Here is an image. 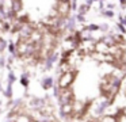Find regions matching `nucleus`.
I'll return each instance as SVG.
<instances>
[{
	"mask_svg": "<svg viewBox=\"0 0 126 122\" xmlns=\"http://www.w3.org/2000/svg\"><path fill=\"white\" fill-rule=\"evenodd\" d=\"M100 1H106V0H100Z\"/></svg>",
	"mask_w": 126,
	"mask_h": 122,
	"instance_id": "25",
	"label": "nucleus"
},
{
	"mask_svg": "<svg viewBox=\"0 0 126 122\" xmlns=\"http://www.w3.org/2000/svg\"><path fill=\"white\" fill-rule=\"evenodd\" d=\"M4 64H6L4 58H0V67H4Z\"/></svg>",
	"mask_w": 126,
	"mask_h": 122,
	"instance_id": "21",
	"label": "nucleus"
},
{
	"mask_svg": "<svg viewBox=\"0 0 126 122\" xmlns=\"http://www.w3.org/2000/svg\"><path fill=\"white\" fill-rule=\"evenodd\" d=\"M100 41H103L106 45H109V46H113L115 45V41H114V37H113V34H107V35H103Z\"/></svg>",
	"mask_w": 126,
	"mask_h": 122,
	"instance_id": "6",
	"label": "nucleus"
},
{
	"mask_svg": "<svg viewBox=\"0 0 126 122\" xmlns=\"http://www.w3.org/2000/svg\"><path fill=\"white\" fill-rule=\"evenodd\" d=\"M102 15L106 18H113L114 16V11H111L109 8H106V10H102Z\"/></svg>",
	"mask_w": 126,
	"mask_h": 122,
	"instance_id": "9",
	"label": "nucleus"
},
{
	"mask_svg": "<svg viewBox=\"0 0 126 122\" xmlns=\"http://www.w3.org/2000/svg\"><path fill=\"white\" fill-rule=\"evenodd\" d=\"M14 73H10V79H8V80H10V83H12V81H14Z\"/></svg>",
	"mask_w": 126,
	"mask_h": 122,
	"instance_id": "20",
	"label": "nucleus"
},
{
	"mask_svg": "<svg viewBox=\"0 0 126 122\" xmlns=\"http://www.w3.org/2000/svg\"><path fill=\"white\" fill-rule=\"evenodd\" d=\"M34 30H35L34 24H31V23H26V24H24V26L20 28V31L18 33V34H19V38H20V39L31 38V35H33Z\"/></svg>",
	"mask_w": 126,
	"mask_h": 122,
	"instance_id": "2",
	"label": "nucleus"
},
{
	"mask_svg": "<svg viewBox=\"0 0 126 122\" xmlns=\"http://www.w3.org/2000/svg\"><path fill=\"white\" fill-rule=\"evenodd\" d=\"M57 14H58V16H62V18H68L69 16V14H71V10H72V6H71V1H60V0H57L54 3V6H53Z\"/></svg>",
	"mask_w": 126,
	"mask_h": 122,
	"instance_id": "1",
	"label": "nucleus"
},
{
	"mask_svg": "<svg viewBox=\"0 0 126 122\" xmlns=\"http://www.w3.org/2000/svg\"><path fill=\"white\" fill-rule=\"evenodd\" d=\"M107 8H109V10H113V8H114V3H109V4H107Z\"/></svg>",
	"mask_w": 126,
	"mask_h": 122,
	"instance_id": "19",
	"label": "nucleus"
},
{
	"mask_svg": "<svg viewBox=\"0 0 126 122\" xmlns=\"http://www.w3.org/2000/svg\"><path fill=\"white\" fill-rule=\"evenodd\" d=\"M88 8H89V6H88L87 3H85V4H80L79 8H77V14H80V15H85L87 11H88Z\"/></svg>",
	"mask_w": 126,
	"mask_h": 122,
	"instance_id": "7",
	"label": "nucleus"
},
{
	"mask_svg": "<svg viewBox=\"0 0 126 122\" xmlns=\"http://www.w3.org/2000/svg\"><path fill=\"white\" fill-rule=\"evenodd\" d=\"M72 80H73V75H72L71 72L64 73L60 77V80H58V87H61V88H68V85L72 83Z\"/></svg>",
	"mask_w": 126,
	"mask_h": 122,
	"instance_id": "3",
	"label": "nucleus"
},
{
	"mask_svg": "<svg viewBox=\"0 0 126 122\" xmlns=\"http://www.w3.org/2000/svg\"><path fill=\"white\" fill-rule=\"evenodd\" d=\"M117 27H118V30H119V34H126V27H125V24H122V23H118V24H117Z\"/></svg>",
	"mask_w": 126,
	"mask_h": 122,
	"instance_id": "11",
	"label": "nucleus"
},
{
	"mask_svg": "<svg viewBox=\"0 0 126 122\" xmlns=\"http://www.w3.org/2000/svg\"><path fill=\"white\" fill-rule=\"evenodd\" d=\"M27 83H28L27 77H22V84H23V85H27Z\"/></svg>",
	"mask_w": 126,
	"mask_h": 122,
	"instance_id": "18",
	"label": "nucleus"
},
{
	"mask_svg": "<svg viewBox=\"0 0 126 122\" xmlns=\"http://www.w3.org/2000/svg\"><path fill=\"white\" fill-rule=\"evenodd\" d=\"M119 23H122V24H125V26H126V16L119 15Z\"/></svg>",
	"mask_w": 126,
	"mask_h": 122,
	"instance_id": "17",
	"label": "nucleus"
},
{
	"mask_svg": "<svg viewBox=\"0 0 126 122\" xmlns=\"http://www.w3.org/2000/svg\"><path fill=\"white\" fill-rule=\"evenodd\" d=\"M109 28H110L109 24H107V23H103V24L100 26V31H102V33H106V31H109Z\"/></svg>",
	"mask_w": 126,
	"mask_h": 122,
	"instance_id": "13",
	"label": "nucleus"
},
{
	"mask_svg": "<svg viewBox=\"0 0 126 122\" xmlns=\"http://www.w3.org/2000/svg\"><path fill=\"white\" fill-rule=\"evenodd\" d=\"M93 1H100V0H93Z\"/></svg>",
	"mask_w": 126,
	"mask_h": 122,
	"instance_id": "24",
	"label": "nucleus"
},
{
	"mask_svg": "<svg viewBox=\"0 0 126 122\" xmlns=\"http://www.w3.org/2000/svg\"><path fill=\"white\" fill-rule=\"evenodd\" d=\"M109 49H110V46L106 45L103 41H98V42H96V49H95V52L102 53V54H106V53H109Z\"/></svg>",
	"mask_w": 126,
	"mask_h": 122,
	"instance_id": "4",
	"label": "nucleus"
},
{
	"mask_svg": "<svg viewBox=\"0 0 126 122\" xmlns=\"http://www.w3.org/2000/svg\"><path fill=\"white\" fill-rule=\"evenodd\" d=\"M8 49H10V52H11L12 54H14V53L16 52V46H15L14 44H10V45H8Z\"/></svg>",
	"mask_w": 126,
	"mask_h": 122,
	"instance_id": "14",
	"label": "nucleus"
},
{
	"mask_svg": "<svg viewBox=\"0 0 126 122\" xmlns=\"http://www.w3.org/2000/svg\"><path fill=\"white\" fill-rule=\"evenodd\" d=\"M71 6H72V10H76V8H79L77 7V0H71Z\"/></svg>",
	"mask_w": 126,
	"mask_h": 122,
	"instance_id": "16",
	"label": "nucleus"
},
{
	"mask_svg": "<svg viewBox=\"0 0 126 122\" xmlns=\"http://www.w3.org/2000/svg\"><path fill=\"white\" fill-rule=\"evenodd\" d=\"M6 48H7V42L3 38H0V52H3Z\"/></svg>",
	"mask_w": 126,
	"mask_h": 122,
	"instance_id": "12",
	"label": "nucleus"
},
{
	"mask_svg": "<svg viewBox=\"0 0 126 122\" xmlns=\"http://www.w3.org/2000/svg\"><path fill=\"white\" fill-rule=\"evenodd\" d=\"M92 33H95V31H100V26H98V24H95V23H91V24H88L87 26Z\"/></svg>",
	"mask_w": 126,
	"mask_h": 122,
	"instance_id": "10",
	"label": "nucleus"
},
{
	"mask_svg": "<svg viewBox=\"0 0 126 122\" xmlns=\"http://www.w3.org/2000/svg\"><path fill=\"white\" fill-rule=\"evenodd\" d=\"M42 85H44V88H50V87H53V79H52V77L44 79V81H42Z\"/></svg>",
	"mask_w": 126,
	"mask_h": 122,
	"instance_id": "8",
	"label": "nucleus"
},
{
	"mask_svg": "<svg viewBox=\"0 0 126 122\" xmlns=\"http://www.w3.org/2000/svg\"><path fill=\"white\" fill-rule=\"evenodd\" d=\"M60 1H71V0H60Z\"/></svg>",
	"mask_w": 126,
	"mask_h": 122,
	"instance_id": "23",
	"label": "nucleus"
},
{
	"mask_svg": "<svg viewBox=\"0 0 126 122\" xmlns=\"http://www.w3.org/2000/svg\"><path fill=\"white\" fill-rule=\"evenodd\" d=\"M121 6H126V0H119Z\"/></svg>",
	"mask_w": 126,
	"mask_h": 122,
	"instance_id": "22",
	"label": "nucleus"
},
{
	"mask_svg": "<svg viewBox=\"0 0 126 122\" xmlns=\"http://www.w3.org/2000/svg\"><path fill=\"white\" fill-rule=\"evenodd\" d=\"M76 19H77L80 23H84V22H85V18H84V15H80V14H77Z\"/></svg>",
	"mask_w": 126,
	"mask_h": 122,
	"instance_id": "15",
	"label": "nucleus"
},
{
	"mask_svg": "<svg viewBox=\"0 0 126 122\" xmlns=\"http://www.w3.org/2000/svg\"><path fill=\"white\" fill-rule=\"evenodd\" d=\"M23 10V3L22 0H12V11L15 12L16 15H19Z\"/></svg>",
	"mask_w": 126,
	"mask_h": 122,
	"instance_id": "5",
	"label": "nucleus"
}]
</instances>
